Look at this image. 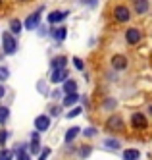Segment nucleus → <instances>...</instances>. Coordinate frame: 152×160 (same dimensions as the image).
Here are the masks:
<instances>
[{"label":"nucleus","mask_w":152,"mask_h":160,"mask_svg":"<svg viewBox=\"0 0 152 160\" xmlns=\"http://www.w3.org/2000/svg\"><path fill=\"white\" fill-rule=\"evenodd\" d=\"M104 147L110 148V151H115V148H120V143L115 139H106V141H104Z\"/></svg>","instance_id":"obj_21"},{"label":"nucleus","mask_w":152,"mask_h":160,"mask_svg":"<svg viewBox=\"0 0 152 160\" xmlns=\"http://www.w3.org/2000/svg\"><path fill=\"white\" fill-rule=\"evenodd\" d=\"M77 100H79V95H77V93H71V95H64L62 106H73Z\"/></svg>","instance_id":"obj_13"},{"label":"nucleus","mask_w":152,"mask_h":160,"mask_svg":"<svg viewBox=\"0 0 152 160\" xmlns=\"http://www.w3.org/2000/svg\"><path fill=\"white\" fill-rule=\"evenodd\" d=\"M8 68H0V81H6V79H8Z\"/></svg>","instance_id":"obj_25"},{"label":"nucleus","mask_w":152,"mask_h":160,"mask_svg":"<svg viewBox=\"0 0 152 160\" xmlns=\"http://www.w3.org/2000/svg\"><path fill=\"white\" fill-rule=\"evenodd\" d=\"M66 79H67V70H66V68L52 70V75H50V81H52V83H64Z\"/></svg>","instance_id":"obj_6"},{"label":"nucleus","mask_w":152,"mask_h":160,"mask_svg":"<svg viewBox=\"0 0 152 160\" xmlns=\"http://www.w3.org/2000/svg\"><path fill=\"white\" fill-rule=\"evenodd\" d=\"M2 50L4 54H14L17 50V39L12 33H4L2 35Z\"/></svg>","instance_id":"obj_1"},{"label":"nucleus","mask_w":152,"mask_h":160,"mask_svg":"<svg viewBox=\"0 0 152 160\" xmlns=\"http://www.w3.org/2000/svg\"><path fill=\"white\" fill-rule=\"evenodd\" d=\"M56 114H60V108H58V106H56V108H52V116H56Z\"/></svg>","instance_id":"obj_33"},{"label":"nucleus","mask_w":152,"mask_h":160,"mask_svg":"<svg viewBox=\"0 0 152 160\" xmlns=\"http://www.w3.org/2000/svg\"><path fill=\"white\" fill-rule=\"evenodd\" d=\"M66 35H67V29H66V27L52 29V37H54V41H64V39H66Z\"/></svg>","instance_id":"obj_16"},{"label":"nucleus","mask_w":152,"mask_h":160,"mask_svg":"<svg viewBox=\"0 0 152 160\" xmlns=\"http://www.w3.org/2000/svg\"><path fill=\"white\" fill-rule=\"evenodd\" d=\"M14 158V152L8 151V148H0V160H12Z\"/></svg>","instance_id":"obj_22"},{"label":"nucleus","mask_w":152,"mask_h":160,"mask_svg":"<svg viewBox=\"0 0 152 160\" xmlns=\"http://www.w3.org/2000/svg\"><path fill=\"white\" fill-rule=\"evenodd\" d=\"M133 10L139 16H143V14H146L150 10V2L148 0H133Z\"/></svg>","instance_id":"obj_9"},{"label":"nucleus","mask_w":152,"mask_h":160,"mask_svg":"<svg viewBox=\"0 0 152 160\" xmlns=\"http://www.w3.org/2000/svg\"><path fill=\"white\" fill-rule=\"evenodd\" d=\"M104 108H106V110L115 108V100H114V98H108V100H106V104H104Z\"/></svg>","instance_id":"obj_26"},{"label":"nucleus","mask_w":152,"mask_h":160,"mask_svg":"<svg viewBox=\"0 0 152 160\" xmlns=\"http://www.w3.org/2000/svg\"><path fill=\"white\" fill-rule=\"evenodd\" d=\"M4 95H6V89L0 85V98H4Z\"/></svg>","instance_id":"obj_32"},{"label":"nucleus","mask_w":152,"mask_h":160,"mask_svg":"<svg viewBox=\"0 0 152 160\" xmlns=\"http://www.w3.org/2000/svg\"><path fill=\"white\" fill-rule=\"evenodd\" d=\"M146 123H148V120H146L145 114H141V112H137V114L131 116V125H133L135 129H145Z\"/></svg>","instance_id":"obj_5"},{"label":"nucleus","mask_w":152,"mask_h":160,"mask_svg":"<svg viewBox=\"0 0 152 160\" xmlns=\"http://www.w3.org/2000/svg\"><path fill=\"white\" fill-rule=\"evenodd\" d=\"M42 10H44V8H39L35 14H31V16L25 19V23H23V25H25L27 29H37V27H39V21H41V14H42Z\"/></svg>","instance_id":"obj_3"},{"label":"nucleus","mask_w":152,"mask_h":160,"mask_svg":"<svg viewBox=\"0 0 152 160\" xmlns=\"http://www.w3.org/2000/svg\"><path fill=\"white\" fill-rule=\"evenodd\" d=\"M114 18L118 19L120 23H125V21H129V18H131L129 8H125V6H115V8H114Z\"/></svg>","instance_id":"obj_2"},{"label":"nucleus","mask_w":152,"mask_h":160,"mask_svg":"<svg viewBox=\"0 0 152 160\" xmlns=\"http://www.w3.org/2000/svg\"><path fill=\"white\" fill-rule=\"evenodd\" d=\"M81 148H83V151H81V156H83V158L91 154V147H81Z\"/></svg>","instance_id":"obj_31"},{"label":"nucleus","mask_w":152,"mask_h":160,"mask_svg":"<svg viewBox=\"0 0 152 160\" xmlns=\"http://www.w3.org/2000/svg\"><path fill=\"white\" fill-rule=\"evenodd\" d=\"M73 66L77 68V70H83V60H79V58H73Z\"/></svg>","instance_id":"obj_29"},{"label":"nucleus","mask_w":152,"mask_h":160,"mask_svg":"<svg viewBox=\"0 0 152 160\" xmlns=\"http://www.w3.org/2000/svg\"><path fill=\"white\" fill-rule=\"evenodd\" d=\"M81 112H83V108H81V106H75V108H73L71 112H69V114H67V116H66V118H69V120H71V118H75V116H79V114H81Z\"/></svg>","instance_id":"obj_23"},{"label":"nucleus","mask_w":152,"mask_h":160,"mask_svg":"<svg viewBox=\"0 0 152 160\" xmlns=\"http://www.w3.org/2000/svg\"><path fill=\"white\" fill-rule=\"evenodd\" d=\"M50 152H52V151H50V148H42V152L39 154V160H46V158H48V156H50Z\"/></svg>","instance_id":"obj_24"},{"label":"nucleus","mask_w":152,"mask_h":160,"mask_svg":"<svg viewBox=\"0 0 152 160\" xmlns=\"http://www.w3.org/2000/svg\"><path fill=\"white\" fill-rule=\"evenodd\" d=\"M79 133H81V129H79V128H69V129H67V133H66V137H64V141H66V143H71Z\"/></svg>","instance_id":"obj_17"},{"label":"nucleus","mask_w":152,"mask_h":160,"mask_svg":"<svg viewBox=\"0 0 152 160\" xmlns=\"http://www.w3.org/2000/svg\"><path fill=\"white\" fill-rule=\"evenodd\" d=\"M67 18V12H52L48 16V23L50 25H56V23H60V21H64Z\"/></svg>","instance_id":"obj_11"},{"label":"nucleus","mask_w":152,"mask_h":160,"mask_svg":"<svg viewBox=\"0 0 152 160\" xmlns=\"http://www.w3.org/2000/svg\"><path fill=\"white\" fill-rule=\"evenodd\" d=\"M8 116H10V108H6V106H0V125H2V123H6Z\"/></svg>","instance_id":"obj_20"},{"label":"nucleus","mask_w":152,"mask_h":160,"mask_svg":"<svg viewBox=\"0 0 152 160\" xmlns=\"http://www.w3.org/2000/svg\"><path fill=\"white\" fill-rule=\"evenodd\" d=\"M92 135H96V129H95V128H89V129H85V137H92Z\"/></svg>","instance_id":"obj_30"},{"label":"nucleus","mask_w":152,"mask_h":160,"mask_svg":"<svg viewBox=\"0 0 152 160\" xmlns=\"http://www.w3.org/2000/svg\"><path fill=\"white\" fill-rule=\"evenodd\" d=\"M66 64H67L66 56H58V58H54L50 62V68H52V70H58V68H66Z\"/></svg>","instance_id":"obj_14"},{"label":"nucleus","mask_w":152,"mask_h":160,"mask_svg":"<svg viewBox=\"0 0 152 160\" xmlns=\"http://www.w3.org/2000/svg\"><path fill=\"white\" fill-rule=\"evenodd\" d=\"M48 128H50V116L41 114V116L35 118V129H37V131H46Z\"/></svg>","instance_id":"obj_4"},{"label":"nucleus","mask_w":152,"mask_h":160,"mask_svg":"<svg viewBox=\"0 0 152 160\" xmlns=\"http://www.w3.org/2000/svg\"><path fill=\"white\" fill-rule=\"evenodd\" d=\"M125 41L129 42V44H137L139 41H141V31L135 29V27H129L125 31Z\"/></svg>","instance_id":"obj_8"},{"label":"nucleus","mask_w":152,"mask_h":160,"mask_svg":"<svg viewBox=\"0 0 152 160\" xmlns=\"http://www.w3.org/2000/svg\"><path fill=\"white\" fill-rule=\"evenodd\" d=\"M62 91H64V95L77 93V83L73 81V79H66V81H64V87H62Z\"/></svg>","instance_id":"obj_12"},{"label":"nucleus","mask_w":152,"mask_h":160,"mask_svg":"<svg viewBox=\"0 0 152 160\" xmlns=\"http://www.w3.org/2000/svg\"><path fill=\"white\" fill-rule=\"evenodd\" d=\"M17 154V160H31V156L25 152V151H21V152H16Z\"/></svg>","instance_id":"obj_27"},{"label":"nucleus","mask_w":152,"mask_h":160,"mask_svg":"<svg viewBox=\"0 0 152 160\" xmlns=\"http://www.w3.org/2000/svg\"><path fill=\"white\" fill-rule=\"evenodd\" d=\"M6 139H8V131H6V129H2V131H0V145H4V143H6Z\"/></svg>","instance_id":"obj_28"},{"label":"nucleus","mask_w":152,"mask_h":160,"mask_svg":"<svg viewBox=\"0 0 152 160\" xmlns=\"http://www.w3.org/2000/svg\"><path fill=\"white\" fill-rule=\"evenodd\" d=\"M106 128L110 131H120V129H123V120L120 116H110L106 122Z\"/></svg>","instance_id":"obj_7"},{"label":"nucleus","mask_w":152,"mask_h":160,"mask_svg":"<svg viewBox=\"0 0 152 160\" xmlns=\"http://www.w3.org/2000/svg\"><path fill=\"white\" fill-rule=\"evenodd\" d=\"M112 68H114V70H118V72L125 70V68H127V58H125L123 54H115L114 58H112Z\"/></svg>","instance_id":"obj_10"},{"label":"nucleus","mask_w":152,"mask_h":160,"mask_svg":"<svg viewBox=\"0 0 152 160\" xmlns=\"http://www.w3.org/2000/svg\"><path fill=\"white\" fill-rule=\"evenodd\" d=\"M148 112H150V114H152V106H150V108H148Z\"/></svg>","instance_id":"obj_34"},{"label":"nucleus","mask_w":152,"mask_h":160,"mask_svg":"<svg viewBox=\"0 0 152 160\" xmlns=\"http://www.w3.org/2000/svg\"><path fill=\"white\" fill-rule=\"evenodd\" d=\"M139 156H141V152L137 148H127L123 152V160H139Z\"/></svg>","instance_id":"obj_18"},{"label":"nucleus","mask_w":152,"mask_h":160,"mask_svg":"<svg viewBox=\"0 0 152 160\" xmlns=\"http://www.w3.org/2000/svg\"><path fill=\"white\" fill-rule=\"evenodd\" d=\"M21 29H23V23H21V21L19 19H14V21H12V23H10V33H12V35H19V33H21Z\"/></svg>","instance_id":"obj_15"},{"label":"nucleus","mask_w":152,"mask_h":160,"mask_svg":"<svg viewBox=\"0 0 152 160\" xmlns=\"http://www.w3.org/2000/svg\"><path fill=\"white\" fill-rule=\"evenodd\" d=\"M29 151L33 154H37L41 151V143H39V137H31V143H29Z\"/></svg>","instance_id":"obj_19"}]
</instances>
